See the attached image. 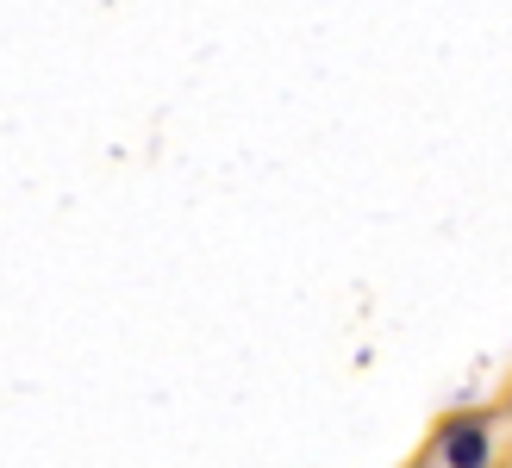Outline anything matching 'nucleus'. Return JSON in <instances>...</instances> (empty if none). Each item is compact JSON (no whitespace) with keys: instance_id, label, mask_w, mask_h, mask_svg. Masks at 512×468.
Listing matches in <instances>:
<instances>
[{"instance_id":"f257e3e1","label":"nucleus","mask_w":512,"mask_h":468,"mask_svg":"<svg viewBox=\"0 0 512 468\" xmlns=\"http://www.w3.org/2000/svg\"><path fill=\"white\" fill-rule=\"evenodd\" d=\"M444 456H450V468H481V456H488L481 425H450L444 431Z\"/></svg>"}]
</instances>
